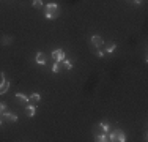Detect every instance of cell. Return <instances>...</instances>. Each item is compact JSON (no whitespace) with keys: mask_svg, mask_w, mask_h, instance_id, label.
<instances>
[{"mask_svg":"<svg viewBox=\"0 0 148 142\" xmlns=\"http://www.w3.org/2000/svg\"><path fill=\"white\" fill-rule=\"evenodd\" d=\"M60 16V8L57 3H49L46 5V17L47 19H57Z\"/></svg>","mask_w":148,"mask_h":142,"instance_id":"obj_1","label":"cell"},{"mask_svg":"<svg viewBox=\"0 0 148 142\" xmlns=\"http://www.w3.org/2000/svg\"><path fill=\"white\" fill-rule=\"evenodd\" d=\"M110 141H117V142H125L126 141V134L121 130H115L110 133Z\"/></svg>","mask_w":148,"mask_h":142,"instance_id":"obj_2","label":"cell"},{"mask_svg":"<svg viewBox=\"0 0 148 142\" xmlns=\"http://www.w3.org/2000/svg\"><path fill=\"white\" fill-rule=\"evenodd\" d=\"M8 88H10V81H6L5 79V74L0 73V95L6 93Z\"/></svg>","mask_w":148,"mask_h":142,"instance_id":"obj_3","label":"cell"},{"mask_svg":"<svg viewBox=\"0 0 148 142\" xmlns=\"http://www.w3.org/2000/svg\"><path fill=\"white\" fill-rule=\"evenodd\" d=\"M52 59H54L55 62L65 60V51H63V49H55V51H52Z\"/></svg>","mask_w":148,"mask_h":142,"instance_id":"obj_4","label":"cell"},{"mask_svg":"<svg viewBox=\"0 0 148 142\" xmlns=\"http://www.w3.org/2000/svg\"><path fill=\"white\" fill-rule=\"evenodd\" d=\"M91 44H93L95 48H101V46L104 44L103 37H101V35H93V37H91Z\"/></svg>","mask_w":148,"mask_h":142,"instance_id":"obj_5","label":"cell"},{"mask_svg":"<svg viewBox=\"0 0 148 142\" xmlns=\"http://www.w3.org/2000/svg\"><path fill=\"white\" fill-rule=\"evenodd\" d=\"M40 101H41V95L40 93H33V95H30V97H29V103L32 106H36Z\"/></svg>","mask_w":148,"mask_h":142,"instance_id":"obj_6","label":"cell"},{"mask_svg":"<svg viewBox=\"0 0 148 142\" xmlns=\"http://www.w3.org/2000/svg\"><path fill=\"white\" fill-rule=\"evenodd\" d=\"M35 60H36V63H38V65H44V63H46V60H47V55H46L44 52H38L36 57H35Z\"/></svg>","mask_w":148,"mask_h":142,"instance_id":"obj_7","label":"cell"},{"mask_svg":"<svg viewBox=\"0 0 148 142\" xmlns=\"http://www.w3.org/2000/svg\"><path fill=\"white\" fill-rule=\"evenodd\" d=\"M5 119L8 120V122H17V115L13 112H5Z\"/></svg>","mask_w":148,"mask_h":142,"instance_id":"obj_8","label":"cell"},{"mask_svg":"<svg viewBox=\"0 0 148 142\" xmlns=\"http://www.w3.org/2000/svg\"><path fill=\"white\" fill-rule=\"evenodd\" d=\"M63 70V63L62 62H55L54 66H52V73H60Z\"/></svg>","mask_w":148,"mask_h":142,"instance_id":"obj_9","label":"cell"},{"mask_svg":"<svg viewBox=\"0 0 148 142\" xmlns=\"http://www.w3.org/2000/svg\"><path fill=\"white\" fill-rule=\"evenodd\" d=\"M13 40H14L13 37L5 35V37H3V40H2V43H3V46H8V44H11V43H13Z\"/></svg>","mask_w":148,"mask_h":142,"instance_id":"obj_10","label":"cell"},{"mask_svg":"<svg viewBox=\"0 0 148 142\" xmlns=\"http://www.w3.org/2000/svg\"><path fill=\"white\" fill-rule=\"evenodd\" d=\"M25 114H27V117H33L35 115V106H29V108L25 109Z\"/></svg>","mask_w":148,"mask_h":142,"instance_id":"obj_11","label":"cell"},{"mask_svg":"<svg viewBox=\"0 0 148 142\" xmlns=\"http://www.w3.org/2000/svg\"><path fill=\"white\" fill-rule=\"evenodd\" d=\"M16 98L19 99L21 103H29V98H27L24 93H16Z\"/></svg>","mask_w":148,"mask_h":142,"instance_id":"obj_12","label":"cell"},{"mask_svg":"<svg viewBox=\"0 0 148 142\" xmlns=\"http://www.w3.org/2000/svg\"><path fill=\"white\" fill-rule=\"evenodd\" d=\"M115 49H117V46L112 44V43H110V44H107V48H106V52H109V54H114Z\"/></svg>","mask_w":148,"mask_h":142,"instance_id":"obj_13","label":"cell"},{"mask_svg":"<svg viewBox=\"0 0 148 142\" xmlns=\"http://www.w3.org/2000/svg\"><path fill=\"white\" fill-rule=\"evenodd\" d=\"M62 63H63V68H65V70H71L73 68V63L71 62H69V60H62Z\"/></svg>","mask_w":148,"mask_h":142,"instance_id":"obj_14","label":"cell"},{"mask_svg":"<svg viewBox=\"0 0 148 142\" xmlns=\"http://www.w3.org/2000/svg\"><path fill=\"white\" fill-rule=\"evenodd\" d=\"M95 141H98V142H106V141H109V139H107V136H106V134H99V136L95 137Z\"/></svg>","mask_w":148,"mask_h":142,"instance_id":"obj_15","label":"cell"},{"mask_svg":"<svg viewBox=\"0 0 148 142\" xmlns=\"http://www.w3.org/2000/svg\"><path fill=\"white\" fill-rule=\"evenodd\" d=\"M32 5H33L35 8H41V6H43V0H33Z\"/></svg>","mask_w":148,"mask_h":142,"instance_id":"obj_16","label":"cell"},{"mask_svg":"<svg viewBox=\"0 0 148 142\" xmlns=\"http://www.w3.org/2000/svg\"><path fill=\"white\" fill-rule=\"evenodd\" d=\"M99 126L103 128V131H106V133H107V131H109V125H107V123H106V122H103V123H99Z\"/></svg>","mask_w":148,"mask_h":142,"instance_id":"obj_17","label":"cell"},{"mask_svg":"<svg viewBox=\"0 0 148 142\" xmlns=\"http://www.w3.org/2000/svg\"><path fill=\"white\" fill-rule=\"evenodd\" d=\"M5 104H3V103H0V114H3V112H5Z\"/></svg>","mask_w":148,"mask_h":142,"instance_id":"obj_18","label":"cell"},{"mask_svg":"<svg viewBox=\"0 0 148 142\" xmlns=\"http://www.w3.org/2000/svg\"><path fill=\"white\" fill-rule=\"evenodd\" d=\"M96 55L98 57H104V52L103 51H96Z\"/></svg>","mask_w":148,"mask_h":142,"instance_id":"obj_19","label":"cell"},{"mask_svg":"<svg viewBox=\"0 0 148 142\" xmlns=\"http://www.w3.org/2000/svg\"><path fill=\"white\" fill-rule=\"evenodd\" d=\"M140 2H142V0H134V3H136V5H140Z\"/></svg>","mask_w":148,"mask_h":142,"instance_id":"obj_20","label":"cell"},{"mask_svg":"<svg viewBox=\"0 0 148 142\" xmlns=\"http://www.w3.org/2000/svg\"><path fill=\"white\" fill-rule=\"evenodd\" d=\"M0 126H2V120H0Z\"/></svg>","mask_w":148,"mask_h":142,"instance_id":"obj_21","label":"cell"}]
</instances>
